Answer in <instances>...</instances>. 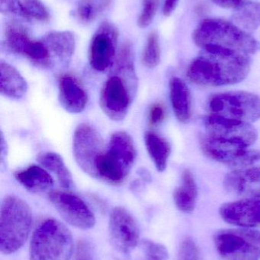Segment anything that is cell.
Masks as SVG:
<instances>
[{"instance_id": "obj_11", "label": "cell", "mask_w": 260, "mask_h": 260, "mask_svg": "<svg viewBox=\"0 0 260 260\" xmlns=\"http://www.w3.org/2000/svg\"><path fill=\"white\" fill-rule=\"evenodd\" d=\"M48 199L63 219L70 225L90 230L96 224V217L88 205L77 196L65 191H52Z\"/></svg>"}, {"instance_id": "obj_35", "label": "cell", "mask_w": 260, "mask_h": 260, "mask_svg": "<svg viewBox=\"0 0 260 260\" xmlns=\"http://www.w3.org/2000/svg\"><path fill=\"white\" fill-rule=\"evenodd\" d=\"M212 1L221 7L226 8V9H236L238 6L245 3L246 0H212Z\"/></svg>"}, {"instance_id": "obj_12", "label": "cell", "mask_w": 260, "mask_h": 260, "mask_svg": "<svg viewBox=\"0 0 260 260\" xmlns=\"http://www.w3.org/2000/svg\"><path fill=\"white\" fill-rule=\"evenodd\" d=\"M206 135L224 142L250 147L257 140L258 133L251 123L209 115L204 120Z\"/></svg>"}, {"instance_id": "obj_15", "label": "cell", "mask_w": 260, "mask_h": 260, "mask_svg": "<svg viewBox=\"0 0 260 260\" xmlns=\"http://www.w3.org/2000/svg\"><path fill=\"white\" fill-rule=\"evenodd\" d=\"M220 215L226 222L239 227L252 229L260 226V200L243 199L224 203Z\"/></svg>"}, {"instance_id": "obj_3", "label": "cell", "mask_w": 260, "mask_h": 260, "mask_svg": "<svg viewBox=\"0 0 260 260\" xmlns=\"http://www.w3.org/2000/svg\"><path fill=\"white\" fill-rule=\"evenodd\" d=\"M106 148L96 163V178L119 186L125 181L135 163L137 151L134 140L126 132H115Z\"/></svg>"}, {"instance_id": "obj_14", "label": "cell", "mask_w": 260, "mask_h": 260, "mask_svg": "<svg viewBox=\"0 0 260 260\" xmlns=\"http://www.w3.org/2000/svg\"><path fill=\"white\" fill-rule=\"evenodd\" d=\"M119 30L117 27L104 21L93 35L89 52L90 65L98 72L108 70L114 62Z\"/></svg>"}, {"instance_id": "obj_13", "label": "cell", "mask_w": 260, "mask_h": 260, "mask_svg": "<svg viewBox=\"0 0 260 260\" xmlns=\"http://www.w3.org/2000/svg\"><path fill=\"white\" fill-rule=\"evenodd\" d=\"M108 230L111 244L120 253H131L138 244V223L125 208L117 206L112 209L110 214Z\"/></svg>"}, {"instance_id": "obj_19", "label": "cell", "mask_w": 260, "mask_h": 260, "mask_svg": "<svg viewBox=\"0 0 260 260\" xmlns=\"http://www.w3.org/2000/svg\"><path fill=\"white\" fill-rule=\"evenodd\" d=\"M14 177L24 189L35 193L46 192L53 185V177L48 171L36 165L15 171Z\"/></svg>"}, {"instance_id": "obj_24", "label": "cell", "mask_w": 260, "mask_h": 260, "mask_svg": "<svg viewBox=\"0 0 260 260\" xmlns=\"http://www.w3.org/2000/svg\"><path fill=\"white\" fill-rule=\"evenodd\" d=\"M37 160L43 168L55 174L58 182L64 189H71L74 187V181L71 172L59 154L52 151H45L38 154Z\"/></svg>"}, {"instance_id": "obj_32", "label": "cell", "mask_w": 260, "mask_h": 260, "mask_svg": "<svg viewBox=\"0 0 260 260\" xmlns=\"http://www.w3.org/2000/svg\"><path fill=\"white\" fill-rule=\"evenodd\" d=\"M0 10L6 15H15L23 19H28L24 4L19 0H0Z\"/></svg>"}, {"instance_id": "obj_28", "label": "cell", "mask_w": 260, "mask_h": 260, "mask_svg": "<svg viewBox=\"0 0 260 260\" xmlns=\"http://www.w3.org/2000/svg\"><path fill=\"white\" fill-rule=\"evenodd\" d=\"M161 57L160 41L157 32L152 31L148 36L143 49L142 62L145 67L154 69L160 64Z\"/></svg>"}, {"instance_id": "obj_30", "label": "cell", "mask_w": 260, "mask_h": 260, "mask_svg": "<svg viewBox=\"0 0 260 260\" xmlns=\"http://www.w3.org/2000/svg\"><path fill=\"white\" fill-rule=\"evenodd\" d=\"M160 0H143V10L137 20V24L141 28L148 27L157 14Z\"/></svg>"}, {"instance_id": "obj_6", "label": "cell", "mask_w": 260, "mask_h": 260, "mask_svg": "<svg viewBox=\"0 0 260 260\" xmlns=\"http://www.w3.org/2000/svg\"><path fill=\"white\" fill-rule=\"evenodd\" d=\"M115 74L107 79L101 91L99 105L104 114L114 121H122L132 105L137 88L135 69L114 68Z\"/></svg>"}, {"instance_id": "obj_26", "label": "cell", "mask_w": 260, "mask_h": 260, "mask_svg": "<svg viewBox=\"0 0 260 260\" xmlns=\"http://www.w3.org/2000/svg\"><path fill=\"white\" fill-rule=\"evenodd\" d=\"M31 41L32 38L22 26L15 22L7 24L5 33V47L11 53L22 55Z\"/></svg>"}, {"instance_id": "obj_23", "label": "cell", "mask_w": 260, "mask_h": 260, "mask_svg": "<svg viewBox=\"0 0 260 260\" xmlns=\"http://www.w3.org/2000/svg\"><path fill=\"white\" fill-rule=\"evenodd\" d=\"M143 139L147 151L155 168L157 171L163 172L167 167L168 160L170 156V144L167 139L154 131H147Z\"/></svg>"}, {"instance_id": "obj_16", "label": "cell", "mask_w": 260, "mask_h": 260, "mask_svg": "<svg viewBox=\"0 0 260 260\" xmlns=\"http://www.w3.org/2000/svg\"><path fill=\"white\" fill-rule=\"evenodd\" d=\"M224 186L233 195L260 200V166L229 173L224 177Z\"/></svg>"}, {"instance_id": "obj_36", "label": "cell", "mask_w": 260, "mask_h": 260, "mask_svg": "<svg viewBox=\"0 0 260 260\" xmlns=\"http://www.w3.org/2000/svg\"><path fill=\"white\" fill-rule=\"evenodd\" d=\"M0 159H1V165L6 162L8 155V145L7 142L5 139L4 135L3 132H1V142H0Z\"/></svg>"}, {"instance_id": "obj_2", "label": "cell", "mask_w": 260, "mask_h": 260, "mask_svg": "<svg viewBox=\"0 0 260 260\" xmlns=\"http://www.w3.org/2000/svg\"><path fill=\"white\" fill-rule=\"evenodd\" d=\"M193 40L201 50H220L250 56L260 44L250 33L219 18L203 20L195 28Z\"/></svg>"}, {"instance_id": "obj_7", "label": "cell", "mask_w": 260, "mask_h": 260, "mask_svg": "<svg viewBox=\"0 0 260 260\" xmlns=\"http://www.w3.org/2000/svg\"><path fill=\"white\" fill-rule=\"evenodd\" d=\"M210 115L252 123L260 119V97L249 91H230L209 98Z\"/></svg>"}, {"instance_id": "obj_29", "label": "cell", "mask_w": 260, "mask_h": 260, "mask_svg": "<svg viewBox=\"0 0 260 260\" xmlns=\"http://www.w3.org/2000/svg\"><path fill=\"white\" fill-rule=\"evenodd\" d=\"M24 6L29 18L31 17L41 21L50 20L48 10L40 0H24Z\"/></svg>"}, {"instance_id": "obj_18", "label": "cell", "mask_w": 260, "mask_h": 260, "mask_svg": "<svg viewBox=\"0 0 260 260\" xmlns=\"http://www.w3.org/2000/svg\"><path fill=\"white\" fill-rule=\"evenodd\" d=\"M169 99L177 120L184 124L189 123L192 114V95L186 82L180 78L169 81Z\"/></svg>"}, {"instance_id": "obj_1", "label": "cell", "mask_w": 260, "mask_h": 260, "mask_svg": "<svg viewBox=\"0 0 260 260\" xmlns=\"http://www.w3.org/2000/svg\"><path fill=\"white\" fill-rule=\"evenodd\" d=\"M250 71V58L245 55L203 50L192 61L187 76L193 83L203 87H219L243 82Z\"/></svg>"}, {"instance_id": "obj_25", "label": "cell", "mask_w": 260, "mask_h": 260, "mask_svg": "<svg viewBox=\"0 0 260 260\" xmlns=\"http://www.w3.org/2000/svg\"><path fill=\"white\" fill-rule=\"evenodd\" d=\"M232 20L244 31H254L260 26V3L246 1L235 9Z\"/></svg>"}, {"instance_id": "obj_5", "label": "cell", "mask_w": 260, "mask_h": 260, "mask_svg": "<svg viewBox=\"0 0 260 260\" xmlns=\"http://www.w3.org/2000/svg\"><path fill=\"white\" fill-rule=\"evenodd\" d=\"M74 244L68 229L53 218L44 220L32 234L30 260H70Z\"/></svg>"}, {"instance_id": "obj_21", "label": "cell", "mask_w": 260, "mask_h": 260, "mask_svg": "<svg viewBox=\"0 0 260 260\" xmlns=\"http://www.w3.org/2000/svg\"><path fill=\"white\" fill-rule=\"evenodd\" d=\"M0 92L8 99L19 100L27 91V82L19 72L8 62H0Z\"/></svg>"}, {"instance_id": "obj_4", "label": "cell", "mask_w": 260, "mask_h": 260, "mask_svg": "<svg viewBox=\"0 0 260 260\" xmlns=\"http://www.w3.org/2000/svg\"><path fill=\"white\" fill-rule=\"evenodd\" d=\"M32 225V212L26 202L15 196L3 200L0 210V250L12 254L22 247Z\"/></svg>"}, {"instance_id": "obj_9", "label": "cell", "mask_w": 260, "mask_h": 260, "mask_svg": "<svg viewBox=\"0 0 260 260\" xmlns=\"http://www.w3.org/2000/svg\"><path fill=\"white\" fill-rule=\"evenodd\" d=\"M200 146L208 157L235 170L260 166V151L249 147L218 140L206 134L200 139Z\"/></svg>"}, {"instance_id": "obj_10", "label": "cell", "mask_w": 260, "mask_h": 260, "mask_svg": "<svg viewBox=\"0 0 260 260\" xmlns=\"http://www.w3.org/2000/svg\"><path fill=\"white\" fill-rule=\"evenodd\" d=\"M73 148L78 166L85 174L96 178V163L105 150L99 132L90 125H79L73 135Z\"/></svg>"}, {"instance_id": "obj_31", "label": "cell", "mask_w": 260, "mask_h": 260, "mask_svg": "<svg viewBox=\"0 0 260 260\" xmlns=\"http://www.w3.org/2000/svg\"><path fill=\"white\" fill-rule=\"evenodd\" d=\"M180 260H203L196 243L191 238H186L180 244L179 250Z\"/></svg>"}, {"instance_id": "obj_17", "label": "cell", "mask_w": 260, "mask_h": 260, "mask_svg": "<svg viewBox=\"0 0 260 260\" xmlns=\"http://www.w3.org/2000/svg\"><path fill=\"white\" fill-rule=\"evenodd\" d=\"M58 90L60 103L65 111L74 114L84 111L88 104V94L77 78L62 75L58 81Z\"/></svg>"}, {"instance_id": "obj_20", "label": "cell", "mask_w": 260, "mask_h": 260, "mask_svg": "<svg viewBox=\"0 0 260 260\" xmlns=\"http://www.w3.org/2000/svg\"><path fill=\"white\" fill-rule=\"evenodd\" d=\"M51 55L52 59L59 61L63 65H67L74 53V35L70 31H53L42 38Z\"/></svg>"}, {"instance_id": "obj_22", "label": "cell", "mask_w": 260, "mask_h": 260, "mask_svg": "<svg viewBox=\"0 0 260 260\" xmlns=\"http://www.w3.org/2000/svg\"><path fill=\"white\" fill-rule=\"evenodd\" d=\"M198 187L193 174L185 170L182 176V184L174 190V200L179 210L184 213H192L196 206Z\"/></svg>"}, {"instance_id": "obj_33", "label": "cell", "mask_w": 260, "mask_h": 260, "mask_svg": "<svg viewBox=\"0 0 260 260\" xmlns=\"http://www.w3.org/2000/svg\"><path fill=\"white\" fill-rule=\"evenodd\" d=\"M166 117V111L163 105L160 103L151 105L148 112V120L151 126H157L161 124Z\"/></svg>"}, {"instance_id": "obj_34", "label": "cell", "mask_w": 260, "mask_h": 260, "mask_svg": "<svg viewBox=\"0 0 260 260\" xmlns=\"http://www.w3.org/2000/svg\"><path fill=\"white\" fill-rule=\"evenodd\" d=\"M145 255L148 260H168L169 257L167 249L161 246H154L150 247L145 252Z\"/></svg>"}, {"instance_id": "obj_37", "label": "cell", "mask_w": 260, "mask_h": 260, "mask_svg": "<svg viewBox=\"0 0 260 260\" xmlns=\"http://www.w3.org/2000/svg\"><path fill=\"white\" fill-rule=\"evenodd\" d=\"M179 0H165L163 6V14L165 16H169L177 8Z\"/></svg>"}, {"instance_id": "obj_8", "label": "cell", "mask_w": 260, "mask_h": 260, "mask_svg": "<svg viewBox=\"0 0 260 260\" xmlns=\"http://www.w3.org/2000/svg\"><path fill=\"white\" fill-rule=\"evenodd\" d=\"M214 243L224 260H259L260 232L251 229H223Z\"/></svg>"}, {"instance_id": "obj_27", "label": "cell", "mask_w": 260, "mask_h": 260, "mask_svg": "<svg viewBox=\"0 0 260 260\" xmlns=\"http://www.w3.org/2000/svg\"><path fill=\"white\" fill-rule=\"evenodd\" d=\"M112 0H81L76 10L78 18L83 23L94 21L111 5Z\"/></svg>"}]
</instances>
